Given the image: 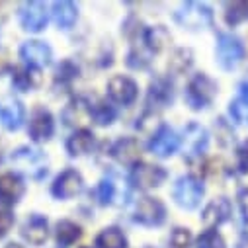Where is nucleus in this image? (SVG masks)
I'll use <instances>...</instances> for the list:
<instances>
[{
    "instance_id": "nucleus-41",
    "label": "nucleus",
    "mask_w": 248,
    "mask_h": 248,
    "mask_svg": "<svg viewBox=\"0 0 248 248\" xmlns=\"http://www.w3.org/2000/svg\"><path fill=\"white\" fill-rule=\"evenodd\" d=\"M6 248H24V246H20V244H16V242H10Z\"/></svg>"
},
{
    "instance_id": "nucleus-15",
    "label": "nucleus",
    "mask_w": 248,
    "mask_h": 248,
    "mask_svg": "<svg viewBox=\"0 0 248 248\" xmlns=\"http://www.w3.org/2000/svg\"><path fill=\"white\" fill-rule=\"evenodd\" d=\"M30 137L35 141V143H43V141H49L55 133V121H53V115L47 111V109H37L33 111L31 119H30Z\"/></svg>"
},
{
    "instance_id": "nucleus-2",
    "label": "nucleus",
    "mask_w": 248,
    "mask_h": 248,
    "mask_svg": "<svg viewBox=\"0 0 248 248\" xmlns=\"http://www.w3.org/2000/svg\"><path fill=\"white\" fill-rule=\"evenodd\" d=\"M174 18L184 30L198 31V30H205L213 24V10L203 2H184L176 10Z\"/></svg>"
},
{
    "instance_id": "nucleus-9",
    "label": "nucleus",
    "mask_w": 248,
    "mask_h": 248,
    "mask_svg": "<svg viewBox=\"0 0 248 248\" xmlns=\"http://www.w3.org/2000/svg\"><path fill=\"white\" fill-rule=\"evenodd\" d=\"M209 143V135L207 129L202 127L200 123H190V125L184 127V135H182V147H184V155L188 156H200L202 153H205Z\"/></svg>"
},
{
    "instance_id": "nucleus-12",
    "label": "nucleus",
    "mask_w": 248,
    "mask_h": 248,
    "mask_svg": "<svg viewBox=\"0 0 248 248\" xmlns=\"http://www.w3.org/2000/svg\"><path fill=\"white\" fill-rule=\"evenodd\" d=\"M137 82L129 77H113L108 82V94L113 102L123 104V106H129L137 100Z\"/></svg>"
},
{
    "instance_id": "nucleus-8",
    "label": "nucleus",
    "mask_w": 248,
    "mask_h": 248,
    "mask_svg": "<svg viewBox=\"0 0 248 248\" xmlns=\"http://www.w3.org/2000/svg\"><path fill=\"white\" fill-rule=\"evenodd\" d=\"M166 217L164 203L156 198H141L135 207V221L145 227H158Z\"/></svg>"
},
{
    "instance_id": "nucleus-35",
    "label": "nucleus",
    "mask_w": 248,
    "mask_h": 248,
    "mask_svg": "<svg viewBox=\"0 0 248 248\" xmlns=\"http://www.w3.org/2000/svg\"><path fill=\"white\" fill-rule=\"evenodd\" d=\"M78 75V67L77 65H73L71 61H65V63H61L59 65V69H57V77L59 78H75Z\"/></svg>"
},
{
    "instance_id": "nucleus-37",
    "label": "nucleus",
    "mask_w": 248,
    "mask_h": 248,
    "mask_svg": "<svg viewBox=\"0 0 248 248\" xmlns=\"http://www.w3.org/2000/svg\"><path fill=\"white\" fill-rule=\"evenodd\" d=\"M236 168H238V172H242V174L248 172V145H246V147H240V149L236 151Z\"/></svg>"
},
{
    "instance_id": "nucleus-26",
    "label": "nucleus",
    "mask_w": 248,
    "mask_h": 248,
    "mask_svg": "<svg viewBox=\"0 0 248 248\" xmlns=\"http://www.w3.org/2000/svg\"><path fill=\"white\" fill-rule=\"evenodd\" d=\"M96 246L98 248H127V238L117 227L104 229L96 236Z\"/></svg>"
},
{
    "instance_id": "nucleus-4",
    "label": "nucleus",
    "mask_w": 248,
    "mask_h": 248,
    "mask_svg": "<svg viewBox=\"0 0 248 248\" xmlns=\"http://www.w3.org/2000/svg\"><path fill=\"white\" fill-rule=\"evenodd\" d=\"M174 202L184 209H196L203 198V184L194 176H182L176 180L172 190Z\"/></svg>"
},
{
    "instance_id": "nucleus-19",
    "label": "nucleus",
    "mask_w": 248,
    "mask_h": 248,
    "mask_svg": "<svg viewBox=\"0 0 248 248\" xmlns=\"http://www.w3.org/2000/svg\"><path fill=\"white\" fill-rule=\"evenodd\" d=\"M0 117H2V123L8 131H16L22 127L24 117H26V109L22 106V102L18 100H6L0 108Z\"/></svg>"
},
{
    "instance_id": "nucleus-3",
    "label": "nucleus",
    "mask_w": 248,
    "mask_h": 248,
    "mask_svg": "<svg viewBox=\"0 0 248 248\" xmlns=\"http://www.w3.org/2000/svg\"><path fill=\"white\" fill-rule=\"evenodd\" d=\"M215 57L221 69L232 71L244 59V43L232 33H219L215 45Z\"/></svg>"
},
{
    "instance_id": "nucleus-27",
    "label": "nucleus",
    "mask_w": 248,
    "mask_h": 248,
    "mask_svg": "<svg viewBox=\"0 0 248 248\" xmlns=\"http://www.w3.org/2000/svg\"><path fill=\"white\" fill-rule=\"evenodd\" d=\"M55 236H57V242H59L61 246H69V244L77 242V240L82 236V229H80L77 223L65 219V221H59V223H57V232H55Z\"/></svg>"
},
{
    "instance_id": "nucleus-13",
    "label": "nucleus",
    "mask_w": 248,
    "mask_h": 248,
    "mask_svg": "<svg viewBox=\"0 0 248 248\" xmlns=\"http://www.w3.org/2000/svg\"><path fill=\"white\" fill-rule=\"evenodd\" d=\"M20 22L28 31H41L47 26V10L43 2H24L20 6Z\"/></svg>"
},
{
    "instance_id": "nucleus-11",
    "label": "nucleus",
    "mask_w": 248,
    "mask_h": 248,
    "mask_svg": "<svg viewBox=\"0 0 248 248\" xmlns=\"http://www.w3.org/2000/svg\"><path fill=\"white\" fill-rule=\"evenodd\" d=\"M20 57L26 61V63L33 69H41V67H47L53 59V51L47 43L43 41H37V39H31V41H26L22 47H20Z\"/></svg>"
},
{
    "instance_id": "nucleus-20",
    "label": "nucleus",
    "mask_w": 248,
    "mask_h": 248,
    "mask_svg": "<svg viewBox=\"0 0 248 248\" xmlns=\"http://www.w3.org/2000/svg\"><path fill=\"white\" fill-rule=\"evenodd\" d=\"M22 236L30 244H43L47 240V219L41 215H31L22 227Z\"/></svg>"
},
{
    "instance_id": "nucleus-40",
    "label": "nucleus",
    "mask_w": 248,
    "mask_h": 248,
    "mask_svg": "<svg viewBox=\"0 0 248 248\" xmlns=\"http://www.w3.org/2000/svg\"><path fill=\"white\" fill-rule=\"evenodd\" d=\"M242 90L248 94V73H246V77H244V80H242Z\"/></svg>"
},
{
    "instance_id": "nucleus-22",
    "label": "nucleus",
    "mask_w": 248,
    "mask_h": 248,
    "mask_svg": "<svg viewBox=\"0 0 248 248\" xmlns=\"http://www.w3.org/2000/svg\"><path fill=\"white\" fill-rule=\"evenodd\" d=\"M78 16V10L73 2L69 0H59V2H53V20L61 30H69L75 26Z\"/></svg>"
},
{
    "instance_id": "nucleus-29",
    "label": "nucleus",
    "mask_w": 248,
    "mask_h": 248,
    "mask_svg": "<svg viewBox=\"0 0 248 248\" xmlns=\"http://www.w3.org/2000/svg\"><path fill=\"white\" fill-rule=\"evenodd\" d=\"M225 20L232 28L242 24L244 20H248V2H231V4H227Z\"/></svg>"
},
{
    "instance_id": "nucleus-7",
    "label": "nucleus",
    "mask_w": 248,
    "mask_h": 248,
    "mask_svg": "<svg viewBox=\"0 0 248 248\" xmlns=\"http://www.w3.org/2000/svg\"><path fill=\"white\" fill-rule=\"evenodd\" d=\"M166 180V170L162 166L147 164V162H137L131 170V182L139 190H151L156 188Z\"/></svg>"
},
{
    "instance_id": "nucleus-16",
    "label": "nucleus",
    "mask_w": 248,
    "mask_h": 248,
    "mask_svg": "<svg viewBox=\"0 0 248 248\" xmlns=\"http://www.w3.org/2000/svg\"><path fill=\"white\" fill-rule=\"evenodd\" d=\"M231 211H232V207H231L229 200L227 198H217V200H213L205 205V209L202 213V221L207 229H215L231 217Z\"/></svg>"
},
{
    "instance_id": "nucleus-32",
    "label": "nucleus",
    "mask_w": 248,
    "mask_h": 248,
    "mask_svg": "<svg viewBox=\"0 0 248 248\" xmlns=\"http://www.w3.org/2000/svg\"><path fill=\"white\" fill-rule=\"evenodd\" d=\"M196 248H227L223 236L215 231V229H207L205 232H202L198 236Z\"/></svg>"
},
{
    "instance_id": "nucleus-33",
    "label": "nucleus",
    "mask_w": 248,
    "mask_h": 248,
    "mask_svg": "<svg viewBox=\"0 0 248 248\" xmlns=\"http://www.w3.org/2000/svg\"><path fill=\"white\" fill-rule=\"evenodd\" d=\"M115 117V111L113 108H109L108 104L104 102H98L94 108H92V119L98 123V125H109Z\"/></svg>"
},
{
    "instance_id": "nucleus-25",
    "label": "nucleus",
    "mask_w": 248,
    "mask_h": 248,
    "mask_svg": "<svg viewBox=\"0 0 248 248\" xmlns=\"http://www.w3.org/2000/svg\"><path fill=\"white\" fill-rule=\"evenodd\" d=\"M12 82L18 90L22 92H28V90H33L41 84V75L37 69L33 67H26V69H16L14 77H12Z\"/></svg>"
},
{
    "instance_id": "nucleus-18",
    "label": "nucleus",
    "mask_w": 248,
    "mask_h": 248,
    "mask_svg": "<svg viewBox=\"0 0 248 248\" xmlns=\"http://www.w3.org/2000/svg\"><path fill=\"white\" fill-rule=\"evenodd\" d=\"M24 194V184L16 174L0 176V203L14 205Z\"/></svg>"
},
{
    "instance_id": "nucleus-28",
    "label": "nucleus",
    "mask_w": 248,
    "mask_h": 248,
    "mask_svg": "<svg viewBox=\"0 0 248 248\" xmlns=\"http://www.w3.org/2000/svg\"><path fill=\"white\" fill-rule=\"evenodd\" d=\"M119 184L121 182L115 180V178H104L98 184V200H100L102 205H109V203H113L119 198V194H117Z\"/></svg>"
},
{
    "instance_id": "nucleus-38",
    "label": "nucleus",
    "mask_w": 248,
    "mask_h": 248,
    "mask_svg": "<svg viewBox=\"0 0 248 248\" xmlns=\"http://www.w3.org/2000/svg\"><path fill=\"white\" fill-rule=\"evenodd\" d=\"M238 203H240V211H242V217L244 221L248 223V190H244L238 198Z\"/></svg>"
},
{
    "instance_id": "nucleus-17",
    "label": "nucleus",
    "mask_w": 248,
    "mask_h": 248,
    "mask_svg": "<svg viewBox=\"0 0 248 248\" xmlns=\"http://www.w3.org/2000/svg\"><path fill=\"white\" fill-rule=\"evenodd\" d=\"M111 156L119 162V164H125V166H135L139 162V156H141V149H139V143L131 137H123V139H117L111 147Z\"/></svg>"
},
{
    "instance_id": "nucleus-36",
    "label": "nucleus",
    "mask_w": 248,
    "mask_h": 248,
    "mask_svg": "<svg viewBox=\"0 0 248 248\" xmlns=\"http://www.w3.org/2000/svg\"><path fill=\"white\" fill-rule=\"evenodd\" d=\"M14 225V215L10 211H0V238L6 236Z\"/></svg>"
},
{
    "instance_id": "nucleus-23",
    "label": "nucleus",
    "mask_w": 248,
    "mask_h": 248,
    "mask_svg": "<svg viewBox=\"0 0 248 248\" xmlns=\"http://www.w3.org/2000/svg\"><path fill=\"white\" fill-rule=\"evenodd\" d=\"M94 147V135L88 129H77L69 141H67V151L71 156H82L88 155Z\"/></svg>"
},
{
    "instance_id": "nucleus-6",
    "label": "nucleus",
    "mask_w": 248,
    "mask_h": 248,
    "mask_svg": "<svg viewBox=\"0 0 248 248\" xmlns=\"http://www.w3.org/2000/svg\"><path fill=\"white\" fill-rule=\"evenodd\" d=\"M84 188V180L82 176L73 170V168H67L65 172H61L53 186H51V194L57 198V200H71L75 196H78Z\"/></svg>"
},
{
    "instance_id": "nucleus-24",
    "label": "nucleus",
    "mask_w": 248,
    "mask_h": 248,
    "mask_svg": "<svg viewBox=\"0 0 248 248\" xmlns=\"http://www.w3.org/2000/svg\"><path fill=\"white\" fill-rule=\"evenodd\" d=\"M170 41V33L166 31L164 26H155V28H147L143 31V43L147 47L149 53H160Z\"/></svg>"
},
{
    "instance_id": "nucleus-1",
    "label": "nucleus",
    "mask_w": 248,
    "mask_h": 248,
    "mask_svg": "<svg viewBox=\"0 0 248 248\" xmlns=\"http://www.w3.org/2000/svg\"><path fill=\"white\" fill-rule=\"evenodd\" d=\"M10 162L20 174H24L31 180H41L47 174V166H49V160H47L45 153L35 149V147L16 149L10 156Z\"/></svg>"
},
{
    "instance_id": "nucleus-30",
    "label": "nucleus",
    "mask_w": 248,
    "mask_h": 248,
    "mask_svg": "<svg viewBox=\"0 0 248 248\" xmlns=\"http://www.w3.org/2000/svg\"><path fill=\"white\" fill-rule=\"evenodd\" d=\"M229 113L238 125H248V96L234 98L229 106Z\"/></svg>"
},
{
    "instance_id": "nucleus-21",
    "label": "nucleus",
    "mask_w": 248,
    "mask_h": 248,
    "mask_svg": "<svg viewBox=\"0 0 248 248\" xmlns=\"http://www.w3.org/2000/svg\"><path fill=\"white\" fill-rule=\"evenodd\" d=\"M174 98V90H172V82L168 78H156L151 82L149 88V106H168Z\"/></svg>"
},
{
    "instance_id": "nucleus-34",
    "label": "nucleus",
    "mask_w": 248,
    "mask_h": 248,
    "mask_svg": "<svg viewBox=\"0 0 248 248\" xmlns=\"http://www.w3.org/2000/svg\"><path fill=\"white\" fill-rule=\"evenodd\" d=\"M190 242H192V232H190L188 229L178 227V229H174V232L170 234V244H172V248H188Z\"/></svg>"
},
{
    "instance_id": "nucleus-31",
    "label": "nucleus",
    "mask_w": 248,
    "mask_h": 248,
    "mask_svg": "<svg viewBox=\"0 0 248 248\" xmlns=\"http://www.w3.org/2000/svg\"><path fill=\"white\" fill-rule=\"evenodd\" d=\"M192 61H194V55L190 49H176L172 53V59H170V69L174 73H184L192 67Z\"/></svg>"
},
{
    "instance_id": "nucleus-14",
    "label": "nucleus",
    "mask_w": 248,
    "mask_h": 248,
    "mask_svg": "<svg viewBox=\"0 0 248 248\" xmlns=\"http://www.w3.org/2000/svg\"><path fill=\"white\" fill-rule=\"evenodd\" d=\"M63 121L69 127H80L84 129L86 123L92 121V106L84 98H75L67 104L63 109Z\"/></svg>"
},
{
    "instance_id": "nucleus-5",
    "label": "nucleus",
    "mask_w": 248,
    "mask_h": 248,
    "mask_svg": "<svg viewBox=\"0 0 248 248\" xmlns=\"http://www.w3.org/2000/svg\"><path fill=\"white\" fill-rule=\"evenodd\" d=\"M215 94H217V84H215L205 73L196 75V77L190 80L188 88H186V100H188V104H190L194 109H203V108H207V106L213 102Z\"/></svg>"
},
{
    "instance_id": "nucleus-39",
    "label": "nucleus",
    "mask_w": 248,
    "mask_h": 248,
    "mask_svg": "<svg viewBox=\"0 0 248 248\" xmlns=\"http://www.w3.org/2000/svg\"><path fill=\"white\" fill-rule=\"evenodd\" d=\"M238 248H248V234H244V236L240 238V242H238Z\"/></svg>"
},
{
    "instance_id": "nucleus-10",
    "label": "nucleus",
    "mask_w": 248,
    "mask_h": 248,
    "mask_svg": "<svg viewBox=\"0 0 248 248\" xmlns=\"http://www.w3.org/2000/svg\"><path fill=\"white\" fill-rule=\"evenodd\" d=\"M149 149L153 151V155H156L160 158H168V156H172L180 149V137H178V133L172 127L162 125L153 135V139L149 143Z\"/></svg>"
}]
</instances>
